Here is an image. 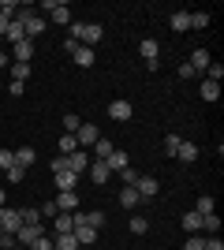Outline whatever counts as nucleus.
<instances>
[{
    "instance_id": "49",
    "label": "nucleus",
    "mask_w": 224,
    "mask_h": 250,
    "mask_svg": "<svg viewBox=\"0 0 224 250\" xmlns=\"http://www.w3.org/2000/svg\"><path fill=\"white\" fill-rule=\"evenodd\" d=\"M8 26H11V15H0V38L8 34Z\"/></svg>"
},
{
    "instance_id": "12",
    "label": "nucleus",
    "mask_w": 224,
    "mask_h": 250,
    "mask_svg": "<svg viewBox=\"0 0 224 250\" xmlns=\"http://www.w3.org/2000/svg\"><path fill=\"white\" fill-rule=\"evenodd\" d=\"M131 112H135V108H131V101H112V104H108V116H112V120H120V124H123V120H131Z\"/></svg>"
},
{
    "instance_id": "28",
    "label": "nucleus",
    "mask_w": 224,
    "mask_h": 250,
    "mask_svg": "<svg viewBox=\"0 0 224 250\" xmlns=\"http://www.w3.org/2000/svg\"><path fill=\"white\" fill-rule=\"evenodd\" d=\"M183 228L191 231V235H198V231H202V217H198L194 209H191V213H183Z\"/></svg>"
},
{
    "instance_id": "48",
    "label": "nucleus",
    "mask_w": 224,
    "mask_h": 250,
    "mask_svg": "<svg viewBox=\"0 0 224 250\" xmlns=\"http://www.w3.org/2000/svg\"><path fill=\"white\" fill-rule=\"evenodd\" d=\"M22 90H26V83H11V86H8L11 97H22Z\"/></svg>"
},
{
    "instance_id": "36",
    "label": "nucleus",
    "mask_w": 224,
    "mask_h": 250,
    "mask_svg": "<svg viewBox=\"0 0 224 250\" xmlns=\"http://www.w3.org/2000/svg\"><path fill=\"white\" fill-rule=\"evenodd\" d=\"M79 127H82V120H79L75 112H67V116H64V131H67V135H75Z\"/></svg>"
},
{
    "instance_id": "5",
    "label": "nucleus",
    "mask_w": 224,
    "mask_h": 250,
    "mask_svg": "<svg viewBox=\"0 0 224 250\" xmlns=\"http://www.w3.org/2000/svg\"><path fill=\"white\" fill-rule=\"evenodd\" d=\"M97 138H101V135H97V127H94V124H82L79 131H75V142H79V149H90Z\"/></svg>"
},
{
    "instance_id": "42",
    "label": "nucleus",
    "mask_w": 224,
    "mask_h": 250,
    "mask_svg": "<svg viewBox=\"0 0 224 250\" xmlns=\"http://www.w3.org/2000/svg\"><path fill=\"white\" fill-rule=\"evenodd\" d=\"M205 247V235H187V247L183 250H202Z\"/></svg>"
},
{
    "instance_id": "13",
    "label": "nucleus",
    "mask_w": 224,
    "mask_h": 250,
    "mask_svg": "<svg viewBox=\"0 0 224 250\" xmlns=\"http://www.w3.org/2000/svg\"><path fill=\"white\" fill-rule=\"evenodd\" d=\"M71 228H75V217H71V213H56V217H53V231H56V235H67Z\"/></svg>"
},
{
    "instance_id": "31",
    "label": "nucleus",
    "mask_w": 224,
    "mask_h": 250,
    "mask_svg": "<svg viewBox=\"0 0 224 250\" xmlns=\"http://www.w3.org/2000/svg\"><path fill=\"white\" fill-rule=\"evenodd\" d=\"M131 231H135V235H146V231H149V217L135 213V217H131Z\"/></svg>"
},
{
    "instance_id": "1",
    "label": "nucleus",
    "mask_w": 224,
    "mask_h": 250,
    "mask_svg": "<svg viewBox=\"0 0 224 250\" xmlns=\"http://www.w3.org/2000/svg\"><path fill=\"white\" fill-rule=\"evenodd\" d=\"M105 38V30H101V22H71V42L86 45V49H94L97 42Z\"/></svg>"
},
{
    "instance_id": "11",
    "label": "nucleus",
    "mask_w": 224,
    "mask_h": 250,
    "mask_svg": "<svg viewBox=\"0 0 224 250\" xmlns=\"http://www.w3.org/2000/svg\"><path fill=\"white\" fill-rule=\"evenodd\" d=\"M71 60L79 63V67H94V63H97V52H94V49H86V45H79V49L71 52Z\"/></svg>"
},
{
    "instance_id": "4",
    "label": "nucleus",
    "mask_w": 224,
    "mask_h": 250,
    "mask_svg": "<svg viewBox=\"0 0 224 250\" xmlns=\"http://www.w3.org/2000/svg\"><path fill=\"white\" fill-rule=\"evenodd\" d=\"M0 228L8 231V235H15V231L22 228V217H19V209H8V206L0 209Z\"/></svg>"
},
{
    "instance_id": "53",
    "label": "nucleus",
    "mask_w": 224,
    "mask_h": 250,
    "mask_svg": "<svg viewBox=\"0 0 224 250\" xmlns=\"http://www.w3.org/2000/svg\"><path fill=\"white\" fill-rule=\"evenodd\" d=\"M11 250H26V247H19V243H15V247H11Z\"/></svg>"
},
{
    "instance_id": "22",
    "label": "nucleus",
    "mask_w": 224,
    "mask_h": 250,
    "mask_svg": "<svg viewBox=\"0 0 224 250\" xmlns=\"http://www.w3.org/2000/svg\"><path fill=\"white\" fill-rule=\"evenodd\" d=\"M34 60V42H19L15 45V63H30Z\"/></svg>"
},
{
    "instance_id": "44",
    "label": "nucleus",
    "mask_w": 224,
    "mask_h": 250,
    "mask_svg": "<svg viewBox=\"0 0 224 250\" xmlns=\"http://www.w3.org/2000/svg\"><path fill=\"white\" fill-rule=\"evenodd\" d=\"M202 250H224L221 235H205V247H202Z\"/></svg>"
},
{
    "instance_id": "45",
    "label": "nucleus",
    "mask_w": 224,
    "mask_h": 250,
    "mask_svg": "<svg viewBox=\"0 0 224 250\" xmlns=\"http://www.w3.org/2000/svg\"><path fill=\"white\" fill-rule=\"evenodd\" d=\"M38 213H41V217H49V220H53V217H56V213H60V209H56V202H45V206H41V209H38Z\"/></svg>"
},
{
    "instance_id": "51",
    "label": "nucleus",
    "mask_w": 224,
    "mask_h": 250,
    "mask_svg": "<svg viewBox=\"0 0 224 250\" xmlns=\"http://www.w3.org/2000/svg\"><path fill=\"white\" fill-rule=\"evenodd\" d=\"M4 198H8V194H4V187H0V209H4Z\"/></svg>"
},
{
    "instance_id": "19",
    "label": "nucleus",
    "mask_w": 224,
    "mask_h": 250,
    "mask_svg": "<svg viewBox=\"0 0 224 250\" xmlns=\"http://www.w3.org/2000/svg\"><path fill=\"white\" fill-rule=\"evenodd\" d=\"M139 52H142V60L146 63H153L161 56V49H157V42H153V38H146V42H139Z\"/></svg>"
},
{
    "instance_id": "33",
    "label": "nucleus",
    "mask_w": 224,
    "mask_h": 250,
    "mask_svg": "<svg viewBox=\"0 0 224 250\" xmlns=\"http://www.w3.org/2000/svg\"><path fill=\"white\" fill-rule=\"evenodd\" d=\"M75 149H79V142H75V135H64V138H60V157H71Z\"/></svg>"
},
{
    "instance_id": "32",
    "label": "nucleus",
    "mask_w": 224,
    "mask_h": 250,
    "mask_svg": "<svg viewBox=\"0 0 224 250\" xmlns=\"http://www.w3.org/2000/svg\"><path fill=\"white\" fill-rule=\"evenodd\" d=\"M202 231H205V235H217V231H221V217H217V213L202 217Z\"/></svg>"
},
{
    "instance_id": "14",
    "label": "nucleus",
    "mask_w": 224,
    "mask_h": 250,
    "mask_svg": "<svg viewBox=\"0 0 224 250\" xmlns=\"http://www.w3.org/2000/svg\"><path fill=\"white\" fill-rule=\"evenodd\" d=\"M168 26L176 34H183V30H191V11H172V19H168Z\"/></svg>"
},
{
    "instance_id": "50",
    "label": "nucleus",
    "mask_w": 224,
    "mask_h": 250,
    "mask_svg": "<svg viewBox=\"0 0 224 250\" xmlns=\"http://www.w3.org/2000/svg\"><path fill=\"white\" fill-rule=\"evenodd\" d=\"M0 67H8V56H4V52H0Z\"/></svg>"
},
{
    "instance_id": "23",
    "label": "nucleus",
    "mask_w": 224,
    "mask_h": 250,
    "mask_svg": "<svg viewBox=\"0 0 224 250\" xmlns=\"http://www.w3.org/2000/svg\"><path fill=\"white\" fill-rule=\"evenodd\" d=\"M105 165H108V168H112V172H123V168H127V165H131V161H127V153H123V149H112V157H108Z\"/></svg>"
},
{
    "instance_id": "46",
    "label": "nucleus",
    "mask_w": 224,
    "mask_h": 250,
    "mask_svg": "<svg viewBox=\"0 0 224 250\" xmlns=\"http://www.w3.org/2000/svg\"><path fill=\"white\" fill-rule=\"evenodd\" d=\"M49 168H53V176H56V172H67V157H56Z\"/></svg>"
},
{
    "instance_id": "18",
    "label": "nucleus",
    "mask_w": 224,
    "mask_h": 250,
    "mask_svg": "<svg viewBox=\"0 0 224 250\" xmlns=\"http://www.w3.org/2000/svg\"><path fill=\"white\" fill-rule=\"evenodd\" d=\"M53 183H56V190H75L79 176H75V172H56V176H53Z\"/></svg>"
},
{
    "instance_id": "21",
    "label": "nucleus",
    "mask_w": 224,
    "mask_h": 250,
    "mask_svg": "<svg viewBox=\"0 0 224 250\" xmlns=\"http://www.w3.org/2000/svg\"><path fill=\"white\" fill-rule=\"evenodd\" d=\"M15 165H19V168H30V165H38V153H34L30 146L15 149Z\"/></svg>"
},
{
    "instance_id": "7",
    "label": "nucleus",
    "mask_w": 224,
    "mask_h": 250,
    "mask_svg": "<svg viewBox=\"0 0 224 250\" xmlns=\"http://www.w3.org/2000/svg\"><path fill=\"white\" fill-rule=\"evenodd\" d=\"M90 179H94L97 187H105L108 179H112V168H108L105 161H94V165H90Z\"/></svg>"
},
{
    "instance_id": "10",
    "label": "nucleus",
    "mask_w": 224,
    "mask_h": 250,
    "mask_svg": "<svg viewBox=\"0 0 224 250\" xmlns=\"http://www.w3.org/2000/svg\"><path fill=\"white\" fill-rule=\"evenodd\" d=\"M71 235L79 239V247H90V243L97 239V228H90V224H75V228H71Z\"/></svg>"
},
{
    "instance_id": "8",
    "label": "nucleus",
    "mask_w": 224,
    "mask_h": 250,
    "mask_svg": "<svg viewBox=\"0 0 224 250\" xmlns=\"http://www.w3.org/2000/svg\"><path fill=\"white\" fill-rule=\"evenodd\" d=\"M135 190H139V198H157V179L153 176H139V183H135Z\"/></svg>"
},
{
    "instance_id": "26",
    "label": "nucleus",
    "mask_w": 224,
    "mask_h": 250,
    "mask_svg": "<svg viewBox=\"0 0 224 250\" xmlns=\"http://www.w3.org/2000/svg\"><path fill=\"white\" fill-rule=\"evenodd\" d=\"M198 94H202V101H221V83H209V79H205Z\"/></svg>"
},
{
    "instance_id": "38",
    "label": "nucleus",
    "mask_w": 224,
    "mask_h": 250,
    "mask_svg": "<svg viewBox=\"0 0 224 250\" xmlns=\"http://www.w3.org/2000/svg\"><path fill=\"white\" fill-rule=\"evenodd\" d=\"M205 75H209V83H221V79H224V63H209Z\"/></svg>"
},
{
    "instance_id": "39",
    "label": "nucleus",
    "mask_w": 224,
    "mask_h": 250,
    "mask_svg": "<svg viewBox=\"0 0 224 250\" xmlns=\"http://www.w3.org/2000/svg\"><path fill=\"white\" fill-rule=\"evenodd\" d=\"M120 176H123V187H135V183H139V172H135V168H123V172H120Z\"/></svg>"
},
{
    "instance_id": "34",
    "label": "nucleus",
    "mask_w": 224,
    "mask_h": 250,
    "mask_svg": "<svg viewBox=\"0 0 224 250\" xmlns=\"http://www.w3.org/2000/svg\"><path fill=\"white\" fill-rule=\"evenodd\" d=\"M19 217H22V224H41V213L34 206H26V209H19Z\"/></svg>"
},
{
    "instance_id": "35",
    "label": "nucleus",
    "mask_w": 224,
    "mask_h": 250,
    "mask_svg": "<svg viewBox=\"0 0 224 250\" xmlns=\"http://www.w3.org/2000/svg\"><path fill=\"white\" fill-rule=\"evenodd\" d=\"M209 26V15L205 11H191V30H205Z\"/></svg>"
},
{
    "instance_id": "9",
    "label": "nucleus",
    "mask_w": 224,
    "mask_h": 250,
    "mask_svg": "<svg viewBox=\"0 0 224 250\" xmlns=\"http://www.w3.org/2000/svg\"><path fill=\"white\" fill-rule=\"evenodd\" d=\"M86 168H90V157H86L82 149H75V153L67 157V172H75V176H82Z\"/></svg>"
},
{
    "instance_id": "2",
    "label": "nucleus",
    "mask_w": 224,
    "mask_h": 250,
    "mask_svg": "<svg viewBox=\"0 0 224 250\" xmlns=\"http://www.w3.org/2000/svg\"><path fill=\"white\" fill-rule=\"evenodd\" d=\"M11 19L22 22V34H26V42H34V38H41V34H45V19H41V15H34V11H15Z\"/></svg>"
},
{
    "instance_id": "6",
    "label": "nucleus",
    "mask_w": 224,
    "mask_h": 250,
    "mask_svg": "<svg viewBox=\"0 0 224 250\" xmlns=\"http://www.w3.org/2000/svg\"><path fill=\"white\" fill-rule=\"evenodd\" d=\"M56 209L60 213H79V194L75 190H60L56 194Z\"/></svg>"
},
{
    "instance_id": "3",
    "label": "nucleus",
    "mask_w": 224,
    "mask_h": 250,
    "mask_svg": "<svg viewBox=\"0 0 224 250\" xmlns=\"http://www.w3.org/2000/svg\"><path fill=\"white\" fill-rule=\"evenodd\" d=\"M45 235V224H22L19 231H15V243H19V247H30L34 239H41Z\"/></svg>"
},
{
    "instance_id": "20",
    "label": "nucleus",
    "mask_w": 224,
    "mask_h": 250,
    "mask_svg": "<svg viewBox=\"0 0 224 250\" xmlns=\"http://www.w3.org/2000/svg\"><path fill=\"white\" fill-rule=\"evenodd\" d=\"M49 19H53V22H60V26H64V22L71 19V8H67L64 0H60V4H53V8H49Z\"/></svg>"
},
{
    "instance_id": "15",
    "label": "nucleus",
    "mask_w": 224,
    "mask_h": 250,
    "mask_svg": "<svg viewBox=\"0 0 224 250\" xmlns=\"http://www.w3.org/2000/svg\"><path fill=\"white\" fill-rule=\"evenodd\" d=\"M187 63H191L194 71H205V67L213 63V56H209V52H205V49H194V52H191V60H187Z\"/></svg>"
},
{
    "instance_id": "29",
    "label": "nucleus",
    "mask_w": 224,
    "mask_h": 250,
    "mask_svg": "<svg viewBox=\"0 0 224 250\" xmlns=\"http://www.w3.org/2000/svg\"><path fill=\"white\" fill-rule=\"evenodd\" d=\"M53 250H79V239H75L71 231H67V235H56V239H53Z\"/></svg>"
},
{
    "instance_id": "30",
    "label": "nucleus",
    "mask_w": 224,
    "mask_h": 250,
    "mask_svg": "<svg viewBox=\"0 0 224 250\" xmlns=\"http://www.w3.org/2000/svg\"><path fill=\"white\" fill-rule=\"evenodd\" d=\"M4 38H8L11 45H19V42H26V34H22V22H15V19H11V26H8V34H4Z\"/></svg>"
},
{
    "instance_id": "17",
    "label": "nucleus",
    "mask_w": 224,
    "mask_h": 250,
    "mask_svg": "<svg viewBox=\"0 0 224 250\" xmlns=\"http://www.w3.org/2000/svg\"><path fill=\"white\" fill-rule=\"evenodd\" d=\"M90 149H94V161H108V157H112V149H116V146H112L108 138H97V142H94V146H90Z\"/></svg>"
},
{
    "instance_id": "47",
    "label": "nucleus",
    "mask_w": 224,
    "mask_h": 250,
    "mask_svg": "<svg viewBox=\"0 0 224 250\" xmlns=\"http://www.w3.org/2000/svg\"><path fill=\"white\" fill-rule=\"evenodd\" d=\"M194 75H198V71H194L191 63H180V79H194Z\"/></svg>"
},
{
    "instance_id": "40",
    "label": "nucleus",
    "mask_w": 224,
    "mask_h": 250,
    "mask_svg": "<svg viewBox=\"0 0 224 250\" xmlns=\"http://www.w3.org/2000/svg\"><path fill=\"white\" fill-rule=\"evenodd\" d=\"M11 165H15V149H0V168L8 172Z\"/></svg>"
},
{
    "instance_id": "43",
    "label": "nucleus",
    "mask_w": 224,
    "mask_h": 250,
    "mask_svg": "<svg viewBox=\"0 0 224 250\" xmlns=\"http://www.w3.org/2000/svg\"><path fill=\"white\" fill-rule=\"evenodd\" d=\"M26 250H53V239H49V235H41V239H34Z\"/></svg>"
},
{
    "instance_id": "37",
    "label": "nucleus",
    "mask_w": 224,
    "mask_h": 250,
    "mask_svg": "<svg viewBox=\"0 0 224 250\" xmlns=\"http://www.w3.org/2000/svg\"><path fill=\"white\" fill-rule=\"evenodd\" d=\"M180 142H183L180 135H164V153H168V157H176V149H180Z\"/></svg>"
},
{
    "instance_id": "52",
    "label": "nucleus",
    "mask_w": 224,
    "mask_h": 250,
    "mask_svg": "<svg viewBox=\"0 0 224 250\" xmlns=\"http://www.w3.org/2000/svg\"><path fill=\"white\" fill-rule=\"evenodd\" d=\"M4 235H8V231H4V228H0V243H4Z\"/></svg>"
},
{
    "instance_id": "41",
    "label": "nucleus",
    "mask_w": 224,
    "mask_h": 250,
    "mask_svg": "<svg viewBox=\"0 0 224 250\" xmlns=\"http://www.w3.org/2000/svg\"><path fill=\"white\" fill-rule=\"evenodd\" d=\"M22 176H26V168H19V165L8 168V183H22Z\"/></svg>"
},
{
    "instance_id": "27",
    "label": "nucleus",
    "mask_w": 224,
    "mask_h": 250,
    "mask_svg": "<svg viewBox=\"0 0 224 250\" xmlns=\"http://www.w3.org/2000/svg\"><path fill=\"white\" fill-rule=\"evenodd\" d=\"M8 71H11V83H26V79H30V71H34V67H30V63H11Z\"/></svg>"
},
{
    "instance_id": "16",
    "label": "nucleus",
    "mask_w": 224,
    "mask_h": 250,
    "mask_svg": "<svg viewBox=\"0 0 224 250\" xmlns=\"http://www.w3.org/2000/svg\"><path fill=\"white\" fill-rule=\"evenodd\" d=\"M176 161H183V165L198 161V146H194V142H180V149H176Z\"/></svg>"
},
{
    "instance_id": "24",
    "label": "nucleus",
    "mask_w": 224,
    "mask_h": 250,
    "mask_svg": "<svg viewBox=\"0 0 224 250\" xmlns=\"http://www.w3.org/2000/svg\"><path fill=\"white\" fill-rule=\"evenodd\" d=\"M139 190H135V187H123V190H120V206H123V209H135V206H139Z\"/></svg>"
},
{
    "instance_id": "25",
    "label": "nucleus",
    "mask_w": 224,
    "mask_h": 250,
    "mask_svg": "<svg viewBox=\"0 0 224 250\" xmlns=\"http://www.w3.org/2000/svg\"><path fill=\"white\" fill-rule=\"evenodd\" d=\"M194 213H198V217H209V213H217V202L209 198V194H202V198L194 202Z\"/></svg>"
}]
</instances>
